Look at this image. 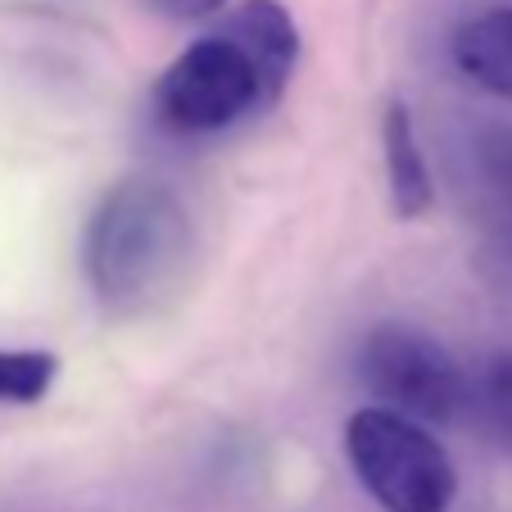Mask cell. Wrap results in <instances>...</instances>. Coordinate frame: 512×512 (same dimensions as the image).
Listing matches in <instances>:
<instances>
[{"label":"cell","instance_id":"6da1fadb","mask_svg":"<svg viewBox=\"0 0 512 512\" xmlns=\"http://www.w3.org/2000/svg\"><path fill=\"white\" fill-rule=\"evenodd\" d=\"M191 259V218L155 182L105 195L87 232V272L109 313H145L173 295Z\"/></svg>","mask_w":512,"mask_h":512},{"label":"cell","instance_id":"7a4b0ae2","mask_svg":"<svg viewBox=\"0 0 512 512\" xmlns=\"http://www.w3.org/2000/svg\"><path fill=\"white\" fill-rule=\"evenodd\" d=\"M345 449L358 481L386 512H449L458 472L445 445L404 413L372 404L358 408L345 426Z\"/></svg>","mask_w":512,"mask_h":512},{"label":"cell","instance_id":"3957f363","mask_svg":"<svg viewBox=\"0 0 512 512\" xmlns=\"http://www.w3.org/2000/svg\"><path fill=\"white\" fill-rule=\"evenodd\" d=\"M272 100L277 96L268 91L259 64L227 32H213L186 46L155 87L159 118L177 132H223L236 118L268 109Z\"/></svg>","mask_w":512,"mask_h":512},{"label":"cell","instance_id":"277c9868","mask_svg":"<svg viewBox=\"0 0 512 512\" xmlns=\"http://www.w3.org/2000/svg\"><path fill=\"white\" fill-rule=\"evenodd\" d=\"M358 381L390 413L413 422H449L463 408L467 377L458 372L454 354L417 327L386 322L358 349Z\"/></svg>","mask_w":512,"mask_h":512},{"label":"cell","instance_id":"5b68a950","mask_svg":"<svg viewBox=\"0 0 512 512\" xmlns=\"http://www.w3.org/2000/svg\"><path fill=\"white\" fill-rule=\"evenodd\" d=\"M223 32L232 41H241L245 55L259 64L268 91L281 96V87L290 82V68H295V55H300V32H295L290 14L277 0H245L241 10H232V19L223 23Z\"/></svg>","mask_w":512,"mask_h":512},{"label":"cell","instance_id":"8992f818","mask_svg":"<svg viewBox=\"0 0 512 512\" xmlns=\"http://www.w3.org/2000/svg\"><path fill=\"white\" fill-rule=\"evenodd\" d=\"M454 64L481 91L512 100V10H485L454 32Z\"/></svg>","mask_w":512,"mask_h":512},{"label":"cell","instance_id":"52a82bcc","mask_svg":"<svg viewBox=\"0 0 512 512\" xmlns=\"http://www.w3.org/2000/svg\"><path fill=\"white\" fill-rule=\"evenodd\" d=\"M381 145H386V177H390V200H395L399 218H422L431 209L435 191H431V173L426 159L417 150V132H413V114L404 100H390L386 118H381Z\"/></svg>","mask_w":512,"mask_h":512},{"label":"cell","instance_id":"ba28073f","mask_svg":"<svg viewBox=\"0 0 512 512\" xmlns=\"http://www.w3.org/2000/svg\"><path fill=\"white\" fill-rule=\"evenodd\" d=\"M476 159H481V195L490 232L512 254V127H499V132L485 136Z\"/></svg>","mask_w":512,"mask_h":512},{"label":"cell","instance_id":"9c48e42d","mask_svg":"<svg viewBox=\"0 0 512 512\" xmlns=\"http://www.w3.org/2000/svg\"><path fill=\"white\" fill-rule=\"evenodd\" d=\"M463 404L472 408L476 426L494 440H512V349L494 354L463 386Z\"/></svg>","mask_w":512,"mask_h":512},{"label":"cell","instance_id":"30bf717a","mask_svg":"<svg viewBox=\"0 0 512 512\" xmlns=\"http://www.w3.org/2000/svg\"><path fill=\"white\" fill-rule=\"evenodd\" d=\"M59 377V358L41 349H0V404H37Z\"/></svg>","mask_w":512,"mask_h":512},{"label":"cell","instance_id":"8fae6325","mask_svg":"<svg viewBox=\"0 0 512 512\" xmlns=\"http://www.w3.org/2000/svg\"><path fill=\"white\" fill-rule=\"evenodd\" d=\"M168 14H177V19H204V14H213L218 5H227V0H159Z\"/></svg>","mask_w":512,"mask_h":512}]
</instances>
